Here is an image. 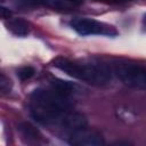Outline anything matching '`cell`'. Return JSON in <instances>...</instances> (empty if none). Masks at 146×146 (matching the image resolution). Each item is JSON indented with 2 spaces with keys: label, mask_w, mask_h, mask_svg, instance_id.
I'll return each instance as SVG.
<instances>
[{
  "label": "cell",
  "mask_w": 146,
  "mask_h": 146,
  "mask_svg": "<svg viewBox=\"0 0 146 146\" xmlns=\"http://www.w3.org/2000/svg\"><path fill=\"white\" fill-rule=\"evenodd\" d=\"M72 102L70 96L56 88H38L29 98V112L39 123L52 124L63 119L71 111Z\"/></svg>",
  "instance_id": "1"
},
{
  "label": "cell",
  "mask_w": 146,
  "mask_h": 146,
  "mask_svg": "<svg viewBox=\"0 0 146 146\" xmlns=\"http://www.w3.org/2000/svg\"><path fill=\"white\" fill-rule=\"evenodd\" d=\"M52 65L67 75L96 87L106 86L112 79L111 68L107 65L98 62L72 60L68 58L58 57L54 59Z\"/></svg>",
  "instance_id": "2"
},
{
  "label": "cell",
  "mask_w": 146,
  "mask_h": 146,
  "mask_svg": "<svg viewBox=\"0 0 146 146\" xmlns=\"http://www.w3.org/2000/svg\"><path fill=\"white\" fill-rule=\"evenodd\" d=\"M116 76L127 86L146 90V66L133 62L119 60L113 64Z\"/></svg>",
  "instance_id": "3"
},
{
  "label": "cell",
  "mask_w": 146,
  "mask_h": 146,
  "mask_svg": "<svg viewBox=\"0 0 146 146\" xmlns=\"http://www.w3.org/2000/svg\"><path fill=\"white\" fill-rule=\"evenodd\" d=\"M70 26L80 35H117V30L113 25L88 17H75L71 19Z\"/></svg>",
  "instance_id": "4"
},
{
  "label": "cell",
  "mask_w": 146,
  "mask_h": 146,
  "mask_svg": "<svg viewBox=\"0 0 146 146\" xmlns=\"http://www.w3.org/2000/svg\"><path fill=\"white\" fill-rule=\"evenodd\" d=\"M68 144L73 146H100L105 144V140L100 132L84 127L68 135Z\"/></svg>",
  "instance_id": "5"
},
{
  "label": "cell",
  "mask_w": 146,
  "mask_h": 146,
  "mask_svg": "<svg viewBox=\"0 0 146 146\" xmlns=\"http://www.w3.org/2000/svg\"><path fill=\"white\" fill-rule=\"evenodd\" d=\"M59 124H60L62 129H64L65 131L71 133L75 130H79L81 128L87 127L88 121H87V117L82 113L74 112V111H68L63 116V119L59 121Z\"/></svg>",
  "instance_id": "6"
},
{
  "label": "cell",
  "mask_w": 146,
  "mask_h": 146,
  "mask_svg": "<svg viewBox=\"0 0 146 146\" xmlns=\"http://www.w3.org/2000/svg\"><path fill=\"white\" fill-rule=\"evenodd\" d=\"M29 5H39L57 10H70L83 3V0H21Z\"/></svg>",
  "instance_id": "7"
},
{
  "label": "cell",
  "mask_w": 146,
  "mask_h": 146,
  "mask_svg": "<svg viewBox=\"0 0 146 146\" xmlns=\"http://www.w3.org/2000/svg\"><path fill=\"white\" fill-rule=\"evenodd\" d=\"M17 129L22 136V139L27 144H40L43 140L41 132L29 122L19 123Z\"/></svg>",
  "instance_id": "8"
},
{
  "label": "cell",
  "mask_w": 146,
  "mask_h": 146,
  "mask_svg": "<svg viewBox=\"0 0 146 146\" xmlns=\"http://www.w3.org/2000/svg\"><path fill=\"white\" fill-rule=\"evenodd\" d=\"M7 27L11 33H14L17 36H25L30 32V25L23 18H14L9 21Z\"/></svg>",
  "instance_id": "9"
},
{
  "label": "cell",
  "mask_w": 146,
  "mask_h": 146,
  "mask_svg": "<svg viewBox=\"0 0 146 146\" xmlns=\"http://www.w3.org/2000/svg\"><path fill=\"white\" fill-rule=\"evenodd\" d=\"M34 74H35V70L32 66H24V67H21L17 71V76L22 81H25V80L31 79Z\"/></svg>",
  "instance_id": "10"
},
{
  "label": "cell",
  "mask_w": 146,
  "mask_h": 146,
  "mask_svg": "<svg viewBox=\"0 0 146 146\" xmlns=\"http://www.w3.org/2000/svg\"><path fill=\"white\" fill-rule=\"evenodd\" d=\"M0 89H1V94L3 95L10 92L11 90V81L5 74H1V78H0Z\"/></svg>",
  "instance_id": "11"
},
{
  "label": "cell",
  "mask_w": 146,
  "mask_h": 146,
  "mask_svg": "<svg viewBox=\"0 0 146 146\" xmlns=\"http://www.w3.org/2000/svg\"><path fill=\"white\" fill-rule=\"evenodd\" d=\"M97 2H103V3H123V2H128L131 0H94Z\"/></svg>",
  "instance_id": "12"
},
{
  "label": "cell",
  "mask_w": 146,
  "mask_h": 146,
  "mask_svg": "<svg viewBox=\"0 0 146 146\" xmlns=\"http://www.w3.org/2000/svg\"><path fill=\"white\" fill-rule=\"evenodd\" d=\"M11 15V11L5 7H1V17L2 18H9V16Z\"/></svg>",
  "instance_id": "13"
},
{
  "label": "cell",
  "mask_w": 146,
  "mask_h": 146,
  "mask_svg": "<svg viewBox=\"0 0 146 146\" xmlns=\"http://www.w3.org/2000/svg\"><path fill=\"white\" fill-rule=\"evenodd\" d=\"M143 27H144V30H146V15L143 18Z\"/></svg>",
  "instance_id": "14"
}]
</instances>
